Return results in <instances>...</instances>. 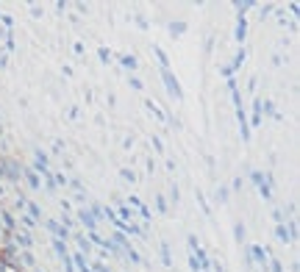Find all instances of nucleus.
<instances>
[{
	"mask_svg": "<svg viewBox=\"0 0 300 272\" xmlns=\"http://www.w3.org/2000/svg\"><path fill=\"white\" fill-rule=\"evenodd\" d=\"M245 36H248V20H245V14H239L236 17V39L245 42Z\"/></svg>",
	"mask_w": 300,
	"mask_h": 272,
	"instance_id": "obj_7",
	"label": "nucleus"
},
{
	"mask_svg": "<svg viewBox=\"0 0 300 272\" xmlns=\"http://www.w3.org/2000/svg\"><path fill=\"white\" fill-rule=\"evenodd\" d=\"M0 167H3V175L9 181H20V175H23V167H20L17 161H11V159H3L0 161Z\"/></svg>",
	"mask_w": 300,
	"mask_h": 272,
	"instance_id": "obj_3",
	"label": "nucleus"
},
{
	"mask_svg": "<svg viewBox=\"0 0 300 272\" xmlns=\"http://www.w3.org/2000/svg\"><path fill=\"white\" fill-rule=\"evenodd\" d=\"M275 236H278V239H281V242H295V239H292V234H289V228H286V225H278V228H275Z\"/></svg>",
	"mask_w": 300,
	"mask_h": 272,
	"instance_id": "obj_8",
	"label": "nucleus"
},
{
	"mask_svg": "<svg viewBox=\"0 0 300 272\" xmlns=\"http://www.w3.org/2000/svg\"><path fill=\"white\" fill-rule=\"evenodd\" d=\"M0 36H3V31H0Z\"/></svg>",
	"mask_w": 300,
	"mask_h": 272,
	"instance_id": "obj_26",
	"label": "nucleus"
},
{
	"mask_svg": "<svg viewBox=\"0 0 300 272\" xmlns=\"http://www.w3.org/2000/svg\"><path fill=\"white\" fill-rule=\"evenodd\" d=\"M161 258H164V264H173V258H170V247L164 242H161Z\"/></svg>",
	"mask_w": 300,
	"mask_h": 272,
	"instance_id": "obj_18",
	"label": "nucleus"
},
{
	"mask_svg": "<svg viewBox=\"0 0 300 272\" xmlns=\"http://www.w3.org/2000/svg\"><path fill=\"white\" fill-rule=\"evenodd\" d=\"M23 175H25V181H28V186H31V189H39V186H42V183H39V178L31 172V169H23Z\"/></svg>",
	"mask_w": 300,
	"mask_h": 272,
	"instance_id": "obj_9",
	"label": "nucleus"
},
{
	"mask_svg": "<svg viewBox=\"0 0 300 272\" xmlns=\"http://www.w3.org/2000/svg\"><path fill=\"white\" fill-rule=\"evenodd\" d=\"M14 236H17V242H20V244H23V247H25V250H28V247H31V244H33V239H31V236H28V234H25V230H23V234H14Z\"/></svg>",
	"mask_w": 300,
	"mask_h": 272,
	"instance_id": "obj_12",
	"label": "nucleus"
},
{
	"mask_svg": "<svg viewBox=\"0 0 300 272\" xmlns=\"http://www.w3.org/2000/svg\"><path fill=\"white\" fill-rule=\"evenodd\" d=\"M36 272H42V269H36Z\"/></svg>",
	"mask_w": 300,
	"mask_h": 272,
	"instance_id": "obj_28",
	"label": "nucleus"
},
{
	"mask_svg": "<svg viewBox=\"0 0 300 272\" xmlns=\"http://www.w3.org/2000/svg\"><path fill=\"white\" fill-rule=\"evenodd\" d=\"M78 220L84 222L86 228H89V234H92L95 228H98V220H95V214H92V211H86V208H84V211H78Z\"/></svg>",
	"mask_w": 300,
	"mask_h": 272,
	"instance_id": "obj_6",
	"label": "nucleus"
},
{
	"mask_svg": "<svg viewBox=\"0 0 300 272\" xmlns=\"http://www.w3.org/2000/svg\"><path fill=\"white\" fill-rule=\"evenodd\" d=\"M125 258H131L134 264H139V253H136V250H128V253H125Z\"/></svg>",
	"mask_w": 300,
	"mask_h": 272,
	"instance_id": "obj_22",
	"label": "nucleus"
},
{
	"mask_svg": "<svg viewBox=\"0 0 300 272\" xmlns=\"http://www.w3.org/2000/svg\"><path fill=\"white\" fill-rule=\"evenodd\" d=\"M75 239H78V247H81V253H92V242L89 239H84L81 234H75Z\"/></svg>",
	"mask_w": 300,
	"mask_h": 272,
	"instance_id": "obj_10",
	"label": "nucleus"
},
{
	"mask_svg": "<svg viewBox=\"0 0 300 272\" xmlns=\"http://www.w3.org/2000/svg\"><path fill=\"white\" fill-rule=\"evenodd\" d=\"M0 269L3 272H23L20 250L14 247V244H3V247H0Z\"/></svg>",
	"mask_w": 300,
	"mask_h": 272,
	"instance_id": "obj_1",
	"label": "nucleus"
},
{
	"mask_svg": "<svg viewBox=\"0 0 300 272\" xmlns=\"http://www.w3.org/2000/svg\"><path fill=\"white\" fill-rule=\"evenodd\" d=\"M153 50H156V56H159V61H161V67H164V70H170V59H167V53H164V50H161V47H159V45H156V47H153Z\"/></svg>",
	"mask_w": 300,
	"mask_h": 272,
	"instance_id": "obj_11",
	"label": "nucleus"
},
{
	"mask_svg": "<svg viewBox=\"0 0 300 272\" xmlns=\"http://www.w3.org/2000/svg\"><path fill=\"white\" fill-rule=\"evenodd\" d=\"M258 192H261L264 200H270V197H272V192H270V183H261V186H258Z\"/></svg>",
	"mask_w": 300,
	"mask_h": 272,
	"instance_id": "obj_16",
	"label": "nucleus"
},
{
	"mask_svg": "<svg viewBox=\"0 0 300 272\" xmlns=\"http://www.w3.org/2000/svg\"><path fill=\"white\" fill-rule=\"evenodd\" d=\"M242 61H245V47H242L239 53H236V59H234V64H231V70L236 72V70H239V67H242Z\"/></svg>",
	"mask_w": 300,
	"mask_h": 272,
	"instance_id": "obj_14",
	"label": "nucleus"
},
{
	"mask_svg": "<svg viewBox=\"0 0 300 272\" xmlns=\"http://www.w3.org/2000/svg\"><path fill=\"white\" fill-rule=\"evenodd\" d=\"M234 230H236V239L242 242V239H245V225H242V222H236V228H234Z\"/></svg>",
	"mask_w": 300,
	"mask_h": 272,
	"instance_id": "obj_21",
	"label": "nucleus"
},
{
	"mask_svg": "<svg viewBox=\"0 0 300 272\" xmlns=\"http://www.w3.org/2000/svg\"><path fill=\"white\" fill-rule=\"evenodd\" d=\"M250 256H253V261H258V264H264V267H267V250L264 247H258V244H250Z\"/></svg>",
	"mask_w": 300,
	"mask_h": 272,
	"instance_id": "obj_5",
	"label": "nucleus"
},
{
	"mask_svg": "<svg viewBox=\"0 0 300 272\" xmlns=\"http://www.w3.org/2000/svg\"><path fill=\"white\" fill-rule=\"evenodd\" d=\"M161 81H164V86H167V92L173 94L175 100H183V89H181V84L175 81V75L170 70H161Z\"/></svg>",
	"mask_w": 300,
	"mask_h": 272,
	"instance_id": "obj_2",
	"label": "nucleus"
},
{
	"mask_svg": "<svg viewBox=\"0 0 300 272\" xmlns=\"http://www.w3.org/2000/svg\"><path fill=\"white\" fill-rule=\"evenodd\" d=\"M25 208H28L31 220H39V217H42V211H39V206H36V203H28V206H25Z\"/></svg>",
	"mask_w": 300,
	"mask_h": 272,
	"instance_id": "obj_13",
	"label": "nucleus"
},
{
	"mask_svg": "<svg viewBox=\"0 0 300 272\" xmlns=\"http://www.w3.org/2000/svg\"><path fill=\"white\" fill-rule=\"evenodd\" d=\"M53 247H56V253H59L61 258L67 256V250H64V244H61V239H53Z\"/></svg>",
	"mask_w": 300,
	"mask_h": 272,
	"instance_id": "obj_17",
	"label": "nucleus"
},
{
	"mask_svg": "<svg viewBox=\"0 0 300 272\" xmlns=\"http://www.w3.org/2000/svg\"><path fill=\"white\" fill-rule=\"evenodd\" d=\"M250 181H253L256 186H261V183H264V175H261V172H250Z\"/></svg>",
	"mask_w": 300,
	"mask_h": 272,
	"instance_id": "obj_19",
	"label": "nucleus"
},
{
	"mask_svg": "<svg viewBox=\"0 0 300 272\" xmlns=\"http://www.w3.org/2000/svg\"><path fill=\"white\" fill-rule=\"evenodd\" d=\"M108 59H111V56H108V50H106V47H100V61H108Z\"/></svg>",
	"mask_w": 300,
	"mask_h": 272,
	"instance_id": "obj_25",
	"label": "nucleus"
},
{
	"mask_svg": "<svg viewBox=\"0 0 300 272\" xmlns=\"http://www.w3.org/2000/svg\"><path fill=\"white\" fill-rule=\"evenodd\" d=\"M122 178H128V181H131V183H134V181H136V175L131 172V169H122Z\"/></svg>",
	"mask_w": 300,
	"mask_h": 272,
	"instance_id": "obj_24",
	"label": "nucleus"
},
{
	"mask_svg": "<svg viewBox=\"0 0 300 272\" xmlns=\"http://www.w3.org/2000/svg\"><path fill=\"white\" fill-rule=\"evenodd\" d=\"M0 195H3V189H0Z\"/></svg>",
	"mask_w": 300,
	"mask_h": 272,
	"instance_id": "obj_27",
	"label": "nucleus"
},
{
	"mask_svg": "<svg viewBox=\"0 0 300 272\" xmlns=\"http://www.w3.org/2000/svg\"><path fill=\"white\" fill-rule=\"evenodd\" d=\"M45 228L50 230V234L56 236V239H67V236H70V230H67V228H61L59 222H53V220H47V222H45Z\"/></svg>",
	"mask_w": 300,
	"mask_h": 272,
	"instance_id": "obj_4",
	"label": "nucleus"
},
{
	"mask_svg": "<svg viewBox=\"0 0 300 272\" xmlns=\"http://www.w3.org/2000/svg\"><path fill=\"white\" fill-rule=\"evenodd\" d=\"M122 64H125V67H131V70H134V67H136V59H134V56H125V59H122Z\"/></svg>",
	"mask_w": 300,
	"mask_h": 272,
	"instance_id": "obj_23",
	"label": "nucleus"
},
{
	"mask_svg": "<svg viewBox=\"0 0 300 272\" xmlns=\"http://www.w3.org/2000/svg\"><path fill=\"white\" fill-rule=\"evenodd\" d=\"M181 31H186V23H173L170 25V33H173V36H178Z\"/></svg>",
	"mask_w": 300,
	"mask_h": 272,
	"instance_id": "obj_15",
	"label": "nucleus"
},
{
	"mask_svg": "<svg viewBox=\"0 0 300 272\" xmlns=\"http://www.w3.org/2000/svg\"><path fill=\"white\" fill-rule=\"evenodd\" d=\"M156 206H159V211H161V214H167V203H164V197H161V195L156 197Z\"/></svg>",
	"mask_w": 300,
	"mask_h": 272,
	"instance_id": "obj_20",
	"label": "nucleus"
}]
</instances>
